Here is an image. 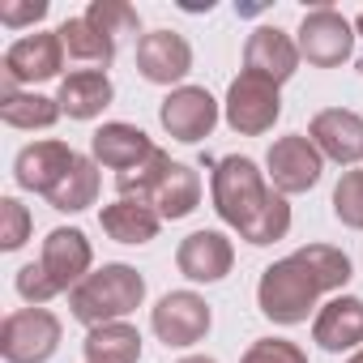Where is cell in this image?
<instances>
[{
    "mask_svg": "<svg viewBox=\"0 0 363 363\" xmlns=\"http://www.w3.org/2000/svg\"><path fill=\"white\" fill-rule=\"evenodd\" d=\"M350 282V257L329 244H308L261 274L257 303L274 325H303L320 295Z\"/></svg>",
    "mask_w": 363,
    "mask_h": 363,
    "instance_id": "6da1fadb",
    "label": "cell"
},
{
    "mask_svg": "<svg viewBox=\"0 0 363 363\" xmlns=\"http://www.w3.org/2000/svg\"><path fill=\"white\" fill-rule=\"evenodd\" d=\"M214 210L227 227L240 231V240L265 248L278 244L291 231V206L282 193L265 184V175L252 158L227 154L214 167Z\"/></svg>",
    "mask_w": 363,
    "mask_h": 363,
    "instance_id": "7a4b0ae2",
    "label": "cell"
},
{
    "mask_svg": "<svg viewBox=\"0 0 363 363\" xmlns=\"http://www.w3.org/2000/svg\"><path fill=\"white\" fill-rule=\"evenodd\" d=\"M145 299V278L133 265H103L94 274H86L73 291H69V308L82 325L99 329L111 320H124L128 312H137Z\"/></svg>",
    "mask_w": 363,
    "mask_h": 363,
    "instance_id": "3957f363",
    "label": "cell"
},
{
    "mask_svg": "<svg viewBox=\"0 0 363 363\" xmlns=\"http://www.w3.org/2000/svg\"><path fill=\"white\" fill-rule=\"evenodd\" d=\"M60 346V320L48 308H18L0 325V354L9 363H48Z\"/></svg>",
    "mask_w": 363,
    "mask_h": 363,
    "instance_id": "277c9868",
    "label": "cell"
},
{
    "mask_svg": "<svg viewBox=\"0 0 363 363\" xmlns=\"http://www.w3.org/2000/svg\"><path fill=\"white\" fill-rule=\"evenodd\" d=\"M60 65H65V43H60V30H35L26 39H18L5 60H0V77H5V90H22V86H35V82H52L60 77Z\"/></svg>",
    "mask_w": 363,
    "mask_h": 363,
    "instance_id": "5b68a950",
    "label": "cell"
},
{
    "mask_svg": "<svg viewBox=\"0 0 363 363\" xmlns=\"http://www.w3.org/2000/svg\"><path fill=\"white\" fill-rule=\"evenodd\" d=\"M354 48V26L333 9V5H316L303 13L299 22V56L316 69H333L342 60H350Z\"/></svg>",
    "mask_w": 363,
    "mask_h": 363,
    "instance_id": "8992f818",
    "label": "cell"
},
{
    "mask_svg": "<svg viewBox=\"0 0 363 363\" xmlns=\"http://www.w3.org/2000/svg\"><path fill=\"white\" fill-rule=\"evenodd\" d=\"M282 116V99L278 86L257 77V73H240L227 90V124L240 137H261L274 128V120Z\"/></svg>",
    "mask_w": 363,
    "mask_h": 363,
    "instance_id": "52a82bcc",
    "label": "cell"
},
{
    "mask_svg": "<svg viewBox=\"0 0 363 363\" xmlns=\"http://www.w3.org/2000/svg\"><path fill=\"white\" fill-rule=\"evenodd\" d=\"M265 167H269L274 189H278L282 197H291V193L316 189V179H320V171H325V154L312 145V137L291 133V137H278V141L269 145Z\"/></svg>",
    "mask_w": 363,
    "mask_h": 363,
    "instance_id": "ba28073f",
    "label": "cell"
},
{
    "mask_svg": "<svg viewBox=\"0 0 363 363\" xmlns=\"http://www.w3.org/2000/svg\"><path fill=\"white\" fill-rule=\"evenodd\" d=\"M210 320H214L210 303L201 295H193V291H171L150 312V325L167 346H197L210 333Z\"/></svg>",
    "mask_w": 363,
    "mask_h": 363,
    "instance_id": "9c48e42d",
    "label": "cell"
},
{
    "mask_svg": "<svg viewBox=\"0 0 363 363\" xmlns=\"http://www.w3.org/2000/svg\"><path fill=\"white\" fill-rule=\"evenodd\" d=\"M90 261H94V248L86 240V231L77 227H56L48 240H43V257H39V269L48 278V286L56 295L73 291L86 274H90Z\"/></svg>",
    "mask_w": 363,
    "mask_h": 363,
    "instance_id": "30bf717a",
    "label": "cell"
},
{
    "mask_svg": "<svg viewBox=\"0 0 363 363\" xmlns=\"http://www.w3.org/2000/svg\"><path fill=\"white\" fill-rule=\"evenodd\" d=\"M158 120H162V128L175 137V141H201V137H210L214 133V124H218V103H214V94L206 90V86H179V90H171L167 99H162V107H158Z\"/></svg>",
    "mask_w": 363,
    "mask_h": 363,
    "instance_id": "8fae6325",
    "label": "cell"
},
{
    "mask_svg": "<svg viewBox=\"0 0 363 363\" xmlns=\"http://www.w3.org/2000/svg\"><path fill=\"white\" fill-rule=\"evenodd\" d=\"M137 69L154 86L184 82L189 69H193V48H189L184 35H175V30H150V35L137 39Z\"/></svg>",
    "mask_w": 363,
    "mask_h": 363,
    "instance_id": "7c38bea8",
    "label": "cell"
},
{
    "mask_svg": "<svg viewBox=\"0 0 363 363\" xmlns=\"http://www.w3.org/2000/svg\"><path fill=\"white\" fill-rule=\"evenodd\" d=\"M145 206L158 210V218H189L197 206H201V175L197 167L189 162H167L154 179H150V189L141 193Z\"/></svg>",
    "mask_w": 363,
    "mask_h": 363,
    "instance_id": "4fadbf2b",
    "label": "cell"
},
{
    "mask_svg": "<svg viewBox=\"0 0 363 363\" xmlns=\"http://www.w3.org/2000/svg\"><path fill=\"white\" fill-rule=\"evenodd\" d=\"M175 265L189 282H223L235 265V248L223 231H193L175 252Z\"/></svg>",
    "mask_w": 363,
    "mask_h": 363,
    "instance_id": "5bb4252c",
    "label": "cell"
},
{
    "mask_svg": "<svg viewBox=\"0 0 363 363\" xmlns=\"http://www.w3.org/2000/svg\"><path fill=\"white\" fill-rule=\"evenodd\" d=\"M73 162H77V150H69L65 141H35V145H26V150L18 154L13 175H18V184H22L26 193L48 197L60 179L69 175Z\"/></svg>",
    "mask_w": 363,
    "mask_h": 363,
    "instance_id": "9a60e30c",
    "label": "cell"
},
{
    "mask_svg": "<svg viewBox=\"0 0 363 363\" xmlns=\"http://www.w3.org/2000/svg\"><path fill=\"white\" fill-rule=\"evenodd\" d=\"M295 69H299V43L291 35H282L278 26L252 30L248 48H244V73H257V77L282 86Z\"/></svg>",
    "mask_w": 363,
    "mask_h": 363,
    "instance_id": "2e32d148",
    "label": "cell"
},
{
    "mask_svg": "<svg viewBox=\"0 0 363 363\" xmlns=\"http://www.w3.org/2000/svg\"><path fill=\"white\" fill-rule=\"evenodd\" d=\"M312 145L333 162H359L363 158V116L346 107H329L308 124Z\"/></svg>",
    "mask_w": 363,
    "mask_h": 363,
    "instance_id": "e0dca14e",
    "label": "cell"
},
{
    "mask_svg": "<svg viewBox=\"0 0 363 363\" xmlns=\"http://www.w3.org/2000/svg\"><path fill=\"white\" fill-rule=\"evenodd\" d=\"M154 150H158V145H154L137 124H124V120H111V124H103V128L90 137V154H94V162L111 167L116 175L141 167Z\"/></svg>",
    "mask_w": 363,
    "mask_h": 363,
    "instance_id": "ac0fdd59",
    "label": "cell"
},
{
    "mask_svg": "<svg viewBox=\"0 0 363 363\" xmlns=\"http://www.w3.org/2000/svg\"><path fill=\"white\" fill-rule=\"evenodd\" d=\"M312 337L320 350H350L363 342V299L354 295H337L329 299L320 312H316V325H312Z\"/></svg>",
    "mask_w": 363,
    "mask_h": 363,
    "instance_id": "d6986e66",
    "label": "cell"
},
{
    "mask_svg": "<svg viewBox=\"0 0 363 363\" xmlns=\"http://www.w3.org/2000/svg\"><path fill=\"white\" fill-rule=\"evenodd\" d=\"M111 99H116V90H111V77L103 69H77V73H69L60 82V94H56V103H60V111L69 120H94Z\"/></svg>",
    "mask_w": 363,
    "mask_h": 363,
    "instance_id": "ffe728a7",
    "label": "cell"
},
{
    "mask_svg": "<svg viewBox=\"0 0 363 363\" xmlns=\"http://www.w3.org/2000/svg\"><path fill=\"white\" fill-rule=\"evenodd\" d=\"M99 223H103V231H107L116 244H150V240L158 235V227H162L158 210L145 206V201H137V197H120V201L103 206Z\"/></svg>",
    "mask_w": 363,
    "mask_h": 363,
    "instance_id": "44dd1931",
    "label": "cell"
},
{
    "mask_svg": "<svg viewBox=\"0 0 363 363\" xmlns=\"http://www.w3.org/2000/svg\"><path fill=\"white\" fill-rule=\"evenodd\" d=\"M99 201V162L77 154V162L69 167V175L48 193V206L60 210V214H77V210H90Z\"/></svg>",
    "mask_w": 363,
    "mask_h": 363,
    "instance_id": "7402d4cb",
    "label": "cell"
},
{
    "mask_svg": "<svg viewBox=\"0 0 363 363\" xmlns=\"http://www.w3.org/2000/svg\"><path fill=\"white\" fill-rule=\"evenodd\" d=\"M141 359V333L128 320H111L86 333V363H137Z\"/></svg>",
    "mask_w": 363,
    "mask_h": 363,
    "instance_id": "603a6c76",
    "label": "cell"
},
{
    "mask_svg": "<svg viewBox=\"0 0 363 363\" xmlns=\"http://www.w3.org/2000/svg\"><path fill=\"white\" fill-rule=\"evenodd\" d=\"M0 120L9 128H52L60 120V103L35 90H0Z\"/></svg>",
    "mask_w": 363,
    "mask_h": 363,
    "instance_id": "cb8c5ba5",
    "label": "cell"
},
{
    "mask_svg": "<svg viewBox=\"0 0 363 363\" xmlns=\"http://www.w3.org/2000/svg\"><path fill=\"white\" fill-rule=\"evenodd\" d=\"M60 43H65V52H69L73 60L94 65V69H107V65L116 60V39H107L103 30H94L86 18H69V22L60 26Z\"/></svg>",
    "mask_w": 363,
    "mask_h": 363,
    "instance_id": "d4e9b609",
    "label": "cell"
},
{
    "mask_svg": "<svg viewBox=\"0 0 363 363\" xmlns=\"http://www.w3.org/2000/svg\"><path fill=\"white\" fill-rule=\"evenodd\" d=\"M86 22L94 30H103L107 39H124V35H137V9L124 5V0H90V9H86Z\"/></svg>",
    "mask_w": 363,
    "mask_h": 363,
    "instance_id": "484cf974",
    "label": "cell"
},
{
    "mask_svg": "<svg viewBox=\"0 0 363 363\" xmlns=\"http://www.w3.org/2000/svg\"><path fill=\"white\" fill-rule=\"evenodd\" d=\"M333 214L337 223L363 231V171H346L333 189Z\"/></svg>",
    "mask_w": 363,
    "mask_h": 363,
    "instance_id": "4316f807",
    "label": "cell"
},
{
    "mask_svg": "<svg viewBox=\"0 0 363 363\" xmlns=\"http://www.w3.org/2000/svg\"><path fill=\"white\" fill-rule=\"evenodd\" d=\"M26 240H30V210L18 197H5L0 201V248L18 252Z\"/></svg>",
    "mask_w": 363,
    "mask_h": 363,
    "instance_id": "83f0119b",
    "label": "cell"
},
{
    "mask_svg": "<svg viewBox=\"0 0 363 363\" xmlns=\"http://www.w3.org/2000/svg\"><path fill=\"white\" fill-rule=\"evenodd\" d=\"M240 363H308V354L286 337H261V342H252L244 350Z\"/></svg>",
    "mask_w": 363,
    "mask_h": 363,
    "instance_id": "f1b7e54d",
    "label": "cell"
},
{
    "mask_svg": "<svg viewBox=\"0 0 363 363\" xmlns=\"http://www.w3.org/2000/svg\"><path fill=\"white\" fill-rule=\"evenodd\" d=\"M48 18V0H26V5H18V0H9V5H0V22L5 26H35Z\"/></svg>",
    "mask_w": 363,
    "mask_h": 363,
    "instance_id": "f546056e",
    "label": "cell"
},
{
    "mask_svg": "<svg viewBox=\"0 0 363 363\" xmlns=\"http://www.w3.org/2000/svg\"><path fill=\"white\" fill-rule=\"evenodd\" d=\"M179 363H214V359H206V354H189V359H179Z\"/></svg>",
    "mask_w": 363,
    "mask_h": 363,
    "instance_id": "4dcf8cb0",
    "label": "cell"
},
{
    "mask_svg": "<svg viewBox=\"0 0 363 363\" xmlns=\"http://www.w3.org/2000/svg\"><path fill=\"white\" fill-rule=\"evenodd\" d=\"M354 30H359V35H363V13H359V18H354Z\"/></svg>",
    "mask_w": 363,
    "mask_h": 363,
    "instance_id": "1f68e13d",
    "label": "cell"
},
{
    "mask_svg": "<svg viewBox=\"0 0 363 363\" xmlns=\"http://www.w3.org/2000/svg\"><path fill=\"white\" fill-rule=\"evenodd\" d=\"M346 363H363V350H359V354H350V359H346Z\"/></svg>",
    "mask_w": 363,
    "mask_h": 363,
    "instance_id": "d6a6232c",
    "label": "cell"
}]
</instances>
